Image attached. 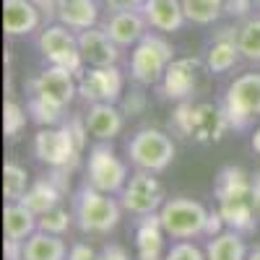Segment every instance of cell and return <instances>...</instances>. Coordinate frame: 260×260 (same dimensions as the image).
I'll return each instance as SVG.
<instances>
[{"label": "cell", "mask_w": 260, "mask_h": 260, "mask_svg": "<svg viewBox=\"0 0 260 260\" xmlns=\"http://www.w3.org/2000/svg\"><path fill=\"white\" fill-rule=\"evenodd\" d=\"M252 206H255V213L260 219V172L252 175Z\"/></svg>", "instance_id": "b9f144b4"}, {"label": "cell", "mask_w": 260, "mask_h": 260, "mask_svg": "<svg viewBox=\"0 0 260 260\" xmlns=\"http://www.w3.org/2000/svg\"><path fill=\"white\" fill-rule=\"evenodd\" d=\"M68 260H99V252L86 242H76L68 250Z\"/></svg>", "instance_id": "74e56055"}, {"label": "cell", "mask_w": 260, "mask_h": 260, "mask_svg": "<svg viewBox=\"0 0 260 260\" xmlns=\"http://www.w3.org/2000/svg\"><path fill=\"white\" fill-rule=\"evenodd\" d=\"M237 31H240V26H224L213 34V42L206 52V68L211 73H226L240 62L242 52L237 45Z\"/></svg>", "instance_id": "2e32d148"}, {"label": "cell", "mask_w": 260, "mask_h": 260, "mask_svg": "<svg viewBox=\"0 0 260 260\" xmlns=\"http://www.w3.org/2000/svg\"><path fill=\"white\" fill-rule=\"evenodd\" d=\"M247 260H260V247H257V250H255V252H252V255H250Z\"/></svg>", "instance_id": "ee69618b"}, {"label": "cell", "mask_w": 260, "mask_h": 260, "mask_svg": "<svg viewBox=\"0 0 260 260\" xmlns=\"http://www.w3.org/2000/svg\"><path fill=\"white\" fill-rule=\"evenodd\" d=\"M213 195L219 206L224 203H250L252 201V177L240 167H224L213 182Z\"/></svg>", "instance_id": "e0dca14e"}, {"label": "cell", "mask_w": 260, "mask_h": 260, "mask_svg": "<svg viewBox=\"0 0 260 260\" xmlns=\"http://www.w3.org/2000/svg\"><path fill=\"white\" fill-rule=\"evenodd\" d=\"M26 110L21 107L18 102H13V99H8L6 102V107H3V133L8 136V138H16L21 130L26 127Z\"/></svg>", "instance_id": "1f68e13d"}, {"label": "cell", "mask_w": 260, "mask_h": 260, "mask_svg": "<svg viewBox=\"0 0 260 260\" xmlns=\"http://www.w3.org/2000/svg\"><path fill=\"white\" fill-rule=\"evenodd\" d=\"M221 107L234 130H247L260 117V73H242L234 78Z\"/></svg>", "instance_id": "277c9868"}, {"label": "cell", "mask_w": 260, "mask_h": 260, "mask_svg": "<svg viewBox=\"0 0 260 260\" xmlns=\"http://www.w3.org/2000/svg\"><path fill=\"white\" fill-rule=\"evenodd\" d=\"M182 11L190 24L211 26L224 16V0H182Z\"/></svg>", "instance_id": "4316f807"}, {"label": "cell", "mask_w": 260, "mask_h": 260, "mask_svg": "<svg viewBox=\"0 0 260 260\" xmlns=\"http://www.w3.org/2000/svg\"><path fill=\"white\" fill-rule=\"evenodd\" d=\"M175 60V50L161 37L148 31L130 52V78L141 86H154L161 83L169 62Z\"/></svg>", "instance_id": "7a4b0ae2"}, {"label": "cell", "mask_w": 260, "mask_h": 260, "mask_svg": "<svg viewBox=\"0 0 260 260\" xmlns=\"http://www.w3.org/2000/svg\"><path fill=\"white\" fill-rule=\"evenodd\" d=\"M37 219L39 216L31 208H26L21 201L6 203V208H3V232H6L8 240L24 242L37 232Z\"/></svg>", "instance_id": "603a6c76"}, {"label": "cell", "mask_w": 260, "mask_h": 260, "mask_svg": "<svg viewBox=\"0 0 260 260\" xmlns=\"http://www.w3.org/2000/svg\"><path fill=\"white\" fill-rule=\"evenodd\" d=\"M146 16L148 26L161 34H175L185 26V11H182V0H146V6L141 8Z\"/></svg>", "instance_id": "ffe728a7"}, {"label": "cell", "mask_w": 260, "mask_h": 260, "mask_svg": "<svg viewBox=\"0 0 260 260\" xmlns=\"http://www.w3.org/2000/svg\"><path fill=\"white\" fill-rule=\"evenodd\" d=\"M122 73L117 65H107V68H89L81 81H78V94L86 102H107V104H117L122 99Z\"/></svg>", "instance_id": "8fae6325"}, {"label": "cell", "mask_w": 260, "mask_h": 260, "mask_svg": "<svg viewBox=\"0 0 260 260\" xmlns=\"http://www.w3.org/2000/svg\"><path fill=\"white\" fill-rule=\"evenodd\" d=\"M257 3H260V0H257Z\"/></svg>", "instance_id": "bcb514c9"}, {"label": "cell", "mask_w": 260, "mask_h": 260, "mask_svg": "<svg viewBox=\"0 0 260 260\" xmlns=\"http://www.w3.org/2000/svg\"><path fill=\"white\" fill-rule=\"evenodd\" d=\"M206 257L208 260H247V247L245 240L240 237V232L234 229H224L221 234H216L206 245Z\"/></svg>", "instance_id": "d4e9b609"}, {"label": "cell", "mask_w": 260, "mask_h": 260, "mask_svg": "<svg viewBox=\"0 0 260 260\" xmlns=\"http://www.w3.org/2000/svg\"><path fill=\"white\" fill-rule=\"evenodd\" d=\"M138 260H161V257H138Z\"/></svg>", "instance_id": "f6af8a7d"}, {"label": "cell", "mask_w": 260, "mask_h": 260, "mask_svg": "<svg viewBox=\"0 0 260 260\" xmlns=\"http://www.w3.org/2000/svg\"><path fill=\"white\" fill-rule=\"evenodd\" d=\"M37 50L50 65L71 71L73 76L83 73V55L78 50V37L73 34V29H68L65 24H47L42 26L39 37H37Z\"/></svg>", "instance_id": "5b68a950"}, {"label": "cell", "mask_w": 260, "mask_h": 260, "mask_svg": "<svg viewBox=\"0 0 260 260\" xmlns=\"http://www.w3.org/2000/svg\"><path fill=\"white\" fill-rule=\"evenodd\" d=\"M86 127L96 141H112L122 133L125 125V112L117 110V104H107V102H96L89 107L86 112Z\"/></svg>", "instance_id": "d6986e66"}, {"label": "cell", "mask_w": 260, "mask_h": 260, "mask_svg": "<svg viewBox=\"0 0 260 260\" xmlns=\"http://www.w3.org/2000/svg\"><path fill=\"white\" fill-rule=\"evenodd\" d=\"M122 203H117L110 192H102L86 182L73 201V219L83 234H110L122 216Z\"/></svg>", "instance_id": "6da1fadb"}, {"label": "cell", "mask_w": 260, "mask_h": 260, "mask_svg": "<svg viewBox=\"0 0 260 260\" xmlns=\"http://www.w3.org/2000/svg\"><path fill=\"white\" fill-rule=\"evenodd\" d=\"M224 226H226V221H224L221 211H208V219H206V226H203V234L208 237V240L216 237V234H221Z\"/></svg>", "instance_id": "d590c367"}, {"label": "cell", "mask_w": 260, "mask_h": 260, "mask_svg": "<svg viewBox=\"0 0 260 260\" xmlns=\"http://www.w3.org/2000/svg\"><path fill=\"white\" fill-rule=\"evenodd\" d=\"M29 187H31L29 185V172L16 161H6V167H3V195H6V201L8 203L21 201Z\"/></svg>", "instance_id": "83f0119b"}, {"label": "cell", "mask_w": 260, "mask_h": 260, "mask_svg": "<svg viewBox=\"0 0 260 260\" xmlns=\"http://www.w3.org/2000/svg\"><path fill=\"white\" fill-rule=\"evenodd\" d=\"M24 260H68V245L62 237L37 229L24 240Z\"/></svg>", "instance_id": "cb8c5ba5"}, {"label": "cell", "mask_w": 260, "mask_h": 260, "mask_svg": "<svg viewBox=\"0 0 260 260\" xmlns=\"http://www.w3.org/2000/svg\"><path fill=\"white\" fill-rule=\"evenodd\" d=\"M60 195H62V190L55 185L52 177L50 180H37L26 190L24 198H21V203H24L26 208H31L37 216H42V213H47V211L60 206Z\"/></svg>", "instance_id": "484cf974"}, {"label": "cell", "mask_w": 260, "mask_h": 260, "mask_svg": "<svg viewBox=\"0 0 260 260\" xmlns=\"http://www.w3.org/2000/svg\"><path fill=\"white\" fill-rule=\"evenodd\" d=\"M52 16L73 31H83L99 24V3L96 0H55Z\"/></svg>", "instance_id": "44dd1931"}, {"label": "cell", "mask_w": 260, "mask_h": 260, "mask_svg": "<svg viewBox=\"0 0 260 260\" xmlns=\"http://www.w3.org/2000/svg\"><path fill=\"white\" fill-rule=\"evenodd\" d=\"M164 260H208V257H206V250L195 247V245L187 242V240H180L177 245H172V247L167 250Z\"/></svg>", "instance_id": "836d02e7"}, {"label": "cell", "mask_w": 260, "mask_h": 260, "mask_svg": "<svg viewBox=\"0 0 260 260\" xmlns=\"http://www.w3.org/2000/svg\"><path fill=\"white\" fill-rule=\"evenodd\" d=\"M159 219L172 240H192V237L203 234L208 211L203 203L192 198H172L164 201V206L159 208Z\"/></svg>", "instance_id": "52a82bcc"}, {"label": "cell", "mask_w": 260, "mask_h": 260, "mask_svg": "<svg viewBox=\"0 0 260 260\" xmlns=\"http://www.w3.org/2000/svg\"><path fill=\"white\" fill-rule=\"evenodd\" d=\"M237 45H240V52L245 60L250 62H260V18H247L240 24V31H237Z\"/></svg>", "instance_id": "f1b7e54d"}, {"label": "cell", "mask_w": 260, "mask_h": 260, "mask_svg": "<svg viewBox=\"0 0 260 260\" xmlns=\"http://www.w3.org/2000/svg\"><path fill=\"white\" fill-rule=\"evenodd\" d=\"M34 154L42 164H47L52 169H73L78 161V141L73 136L71 125L65 122L60 127H39V133L34 136Z\"/></svg>", "instance_id": "8992f818"}, {"label": "cell", "mask_w": 260, "mask_h": 260, "mask_svg": "<svg viewBox=\"0 0 260 260\" xmlns=\"http://www.w3.org/2000/svg\"><path fill=\"white\" fill-rule=\"evenodd\" d=\"M42 26V6L37 0H3V29L8 37H29Z\"/></svg>", "instance_id": "5bb4252c"}, {"label": "cell", "mask_w": 260, "mask_h": 260, "mask_svg": "<svg viewBox=\"0 0 260 260\" xmlns=\"http://www.w3.org/2000/svg\"><path fill=\"white\" fill-rule=\"evenodd\" d=\"M102 26L120 47H136L148 34V21L141 11H112Z\"/></svg>", "instance_id": "9a60e30c"}, {"label": "cell", "mask_w": 260, "mask_h": 260, "mask_svg": "<svg viewBox=\"0 0 260 260\" xmlns=\"http://www.w3.org/2000/svg\"><path fill=\"white\" fill-rule=\"evenodd\" d=\"M3 252H6V260H24V242H18V240H8V237H6Z\"/></svg>", "instance_id": "ab89813d"}, {"label": "cell", "mask_w": 260, "mask_h": 260, "mask_svg": "<svg viewBox=\"0 0 260 260\" xmlns=\"http://www.w3.org/2000/svg\"><path fill=\"white\" fill-rule=\"evenodd\" d=\"M252 151H255V154H260V127H255V133H252Z\"/></svg>", "instance_id": "7bdbcfd3"}, {"label": "cell", "mask_w": 260, "mask_h": 260, "mask_svg": "<svg viewBox=\"0 0 260 260\" xmlns=\"http://www.w3.org/2000/svg\"><path fill=\"white\" fill-rule=\"evenodd\" d=\"M146 110V96L141 91H133L130 96L122 99V112L125 115H141Z\"/></svg>", "instance_id": "8d00e7d4"}, {"label": "cell", "mask_w": 260, "mask_h": 260, "mask_svg": "<svg viewBox=\"0 0 260 260\" xmlns=\"http://www.w3.org/2000/svg\"><path fill=\"white\" fill-rule=\"evenodd\" d=\"M86 182L102 192H122L127 182V164L115 154V148L102 141L89 151V164H86Z\"/></svg>", "instance_id": "ba28073f"}, {"label": "cell", "mask_w": 260, "mask_h": 260, "mask_svg": "<svg viewBox=\"0 0 260 260\" xmlns=\"http://www.w3.org/2000/svg\"><path fill=\"white\" fill-rule=\"evenodd\" d=\"M120 203L125 211L136 213V216H148V213H159L164 206V190L159 180L154 177V172H143L138 169L130 177L120 192Z\"/></svg>", "instance_id": "9c48e42d"}, {"label": "cell", "mask_w": 260, "mask_h": 260, "mask_svg": "<svg viewBox=\"0 0 260 260\" xmlns=\"http://www.w3.org/2000/svg\"><path fill=\"white\" fill-rule=\"evenodd\" d=\"M232 125L226 120L224 107H216V104H195V120H192V141L198 143H216L221 141V136L226 133Z\"/></svg>", "instance_id": "ac0fdd59"}, {"label": "cell", "mask_w": 260, "mask_h": 260, "mask_svg": "<svg viewBox=\"0 0 260 260\" xmlns=\"http://www.w3.org/2000/svg\"><path fill=\"white\" fill-rule=\"evenodd\" d=\"M29 89H31V96H39V99L60 107V110H65V107L73 102V96L78 94V83H76L71 71L57 68V65H47V68L29 83Z\"/></svg>", "instance_id": "30bf717a"}, {"label": "cell", "mask_w": 260, "mask_h": 260, "mask_svg": "<svg viewBox=\"0 0 260 260\" xmlns=\"http://www.w3.org/2000/svg\"><path fill=\"white\" fill-rule=\"evenodd\" d=\"M201 73H203V60H198V57H175L169 62L161 83H159L161 94L167 99L185 102L187 96H192Z\"/></svg>", "instance_id": "7c38bea8"}, {"label": "cell", "mask_w": 260, "mask_h": 260, "mask_svg": "<svg viewBox=\"0 0 260 260\" xmlns=\"http://www.w3.org/2000/svg\"><path fill=\"white\" fill-rule=\"evenodd\" d=\"M99 260H130V257H127V250L122 245H107L99 252Z\"/></svg>", "instance_id": "60d3db41"}, {"label": "cell", "mask_w": 260, "mask_h": 260, "mask_svg": "<svg viewBox=\"0 0 260 260\" xmlns=\"http://www.w3.org/2000/svg\"><path fill=\"white\" fill-rule=\"evenodd\" d=\"M192 120H195V104H190L187 99L180 102V107L172 112V127H175L180 136L190 138L192 136Z\"/></svg>", "instance_id": "d6a6232c"}, {"label": "cell", "mask_w": 260, "mask_h": 260, "mask_svg": "<svg viewBox=\"0 0 260 260\" xmlns=\"http://www.w3.org/2000/svg\"><path fill=\"white\" fill-rule=\"evenodd\" d=\"M175 141H172L164 130L159 127H141L138 133L127 141V156H130V164L136 169H143V172H164L172 161H175Z\"/></svg>", "instance_id": "3957f363"}, {"label": "cell", "mask_w": 260, "mask_h": 260, "mask_svg": "<svg viewBox=\"0 0 260 260\" xmlns=\"http://www.w3.org/2000/svg\"><path fill=\"white\" fill-rule=\"evenodd\" d=\"M164 226L159 213H148L138 219L136 226V247H138V257H161L164 252Z\"/></svg>", "instance_id": "7402d4cb"}, {"label": "cell", "mask_w": 260, "mask_h": 260, "mask_svg": "<svg viewBox=\"0 0 260 260\" xmlns=\"http://www.w3.org/2000/svg\"><path fill=\"white\" fill-rule=\"evenodd\" d=\"M252 11V0H224V16L232 21H247Z\"/></svg>", "instance_id": "e575fe53"}, {"label": "cell", "mask_w": 260, "mask_h": 260, "mask_svg": "<svg viewBox=\"0 0 260 260\" xmlns=\"http://www.w3.org/2000/svg\"><path fill=\"white\" fill-rule=\"evenodd\" d=\"M71 221H73V216L65 211V208H52V211H47V213H42L39 219H37V229L39 232H47V234H57V237H62L65 232L71 229Z\"/></svg>", "instance_id": "f546056e"}, {"label": "cell", "mask_w": 260, "mask_h": 260, "mask_svg": "<svg viewBox=\"0 0 260 260\" xmlns=\"http://www.w3.org/2000/svg\"><path fill=\"white\" fill-rule=\"evenodd\" d=\"M78 50L89 68H107V65H117L120 60V45L104 31V26L78 31Z\"/></svg>", "instance_id": "4fadbf2b"}, {"label": "cell", "mask_w": 260, "mask_h": 260, "mask_svg": "<svg viewBox=\"0 0 260 260\" xmlns=\"http://www.w3.org/2000/svg\"><path fill=\"white\" fill-rule=\"evenodd\" d=\"M29 115L31 120L39 125V127H50V125H57L60 117H62V110L39 96H29Z\"/></svg>", "instance_id": "4dcf8cb0"}, {"label": "cell", "mask_w": 260, "mask_h": 260, "mask_svg": "<svg viewBox=\"0 0 260 260\" xmlns=\"http://www.w3.org/2000/svg\"><path fill=\"white\" fill-rule=\"evenodd\" d=\"M104 6L110 11H141L146 0H104Z\"/></svg>", "instance_id": "f35d334b"}]
</instances>
